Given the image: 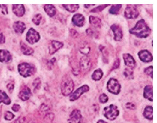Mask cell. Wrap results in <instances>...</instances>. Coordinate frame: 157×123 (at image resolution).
Here are the masks:
<instances>
[{"label":"cell","instance_id":"cell-1","mask_svg":"<svg viewBox=\"0 0 157 123\" xmlns=\"http://www.w3.org/2000/svg\"><path fill=\"white\" fill-rule=\"evenodd\" d=\"M74 84L72 80L69 76H65L63 78L61 84L62 94L65 96L71 94L74 88Z\"/></svg>","mask_w":157,"mask_h":123},{"label":"cell","instance_id":"cell-2","mask_svg":"<svg viewBox=\"0 0 157 123\" xmlns=\"http://www.w3.org/2000/svg\"><path fill=\"white\" fill-rule=\"evenodd\" d=\"M18 71L20 75L24 77H27L34 74L35 69L31 65L26 63H23L19 65Z\"/></svg>","mask_w":157,"mask_h":123},{"label":"cell","instance_id":"cell-3","mask_svg":"<svg viewBox=\"0 0 157 123\" xmlns=\"http://www.w3.org/2000/svg\"><path fill=\"white\" fill-rule=\"evenodd\" d=\"M119 113L117 106L113 104L106 106L103 110L105 116L110 120L114 119L118 116Z\"/></svg>","mask_w":157,"mask_h":123},{"label":"cell","instance_id":"cell-4","mask_svg":"<svg viewBox=\"0 0 157 123\" xmlns=\"http://www.w3.org/2000/svg\"><path fill=\"white\" fill-rule=\"evenodd\" d=\"M107 89L110 93L117 95L121 91V86L117 80L110 79L107 83Z\"/></svg>","mask_w":157,"mask_h":123},{"label":"cell","instance_id":"cell-5","mask_svg":"<svg viewBox=\"0 0 157 123\" xmlns=\"http://www.w3.org/2000/svg\"><path fill=\"white\" fill-rule=\"evenodd\" d=\"M89 88L87 85H84L77 89L72 95L70 96L69 100L71 101L76 100L84 93L89 91Z\"/></svg>","mask_w":157,"mask_h":123},{"label":"cell","instance_id":"cell-6","mask_svg":"<svg viewBox=\"0 0 157 123\" xmlns=\"http://www.w3.org/2000/svg\"><path fill=\"white\" fill-rule=\"evenodd\" d=\"M82 120V116L80 110L75 109L70 114L68 122V123H81Z\"/></svg>","mask_w":157,"mask_h":123},{"label":"cell","instance_id":"cell-7","mask_svg":"<svg viewBox=\"0 0 157 123\" xmlns=\"http://www.w3.org/2000/svg\"><path fill=\"white\" fill-rule=\"evenodd\" d=\"M40 38L39 33L33 28L29 31L27 36V40L31 44L38 42Z\"/></svg>","mask_w":157,"mask_h":123},{"label":"cell","instance_id":"cell-8","mask_svg":"<svg viewBox=\"0 0 157 123\" xmlns=\"http://www.w3.org/2000/svg\"><path fill=\"white\" fill-rule=\"evenodd\" d=\"M64 44L56 40L51 41L50 43L48 49L49 54L53 55L60 49L63 47Z\"/></svg>","mask_w":157,"mask_h":123},{"label":"cell","instance_id":"cell-9","mask_svg":"<svg viewBox=\"0 0 157 123\" xmlns=\"http://www.w3.org/2000/svg\"><path fill=\"white\" fill-rule=\"evenodd\" d=\"M32 95L31 91L29 88L25 86L19 94V97L20 100L25 101L30 99Z\"/></svg>","mask_w":157,"mask_h":123},{"label":"cell","instance_id":"cell-10","mask_svg":"<svg viewBox=\"0 0 157 123\" xmlns=\"http://www.w3.org/2000/svg\"><path fill=\"white\" fill-rule=\"evenodd\" d=\"M84 21V19L83 16L80 14L74 15L72 18L73 23L78 27H81L83 26Z\"/></svg>","mask_w":157,"mask_h":123},{"label":"cell","instance_id":"cell-11","mask_svg":"<svg viewBox=\"0 0 157 123\" xmlns=\"http://www.w3.org/2000/svg\"><path fill=\"white\" fill-rule=\"evenodd\" d=\"M80 69L84 71L88 70L91 65L89 59L86 56L82 57L80 59Z\"/></svg>","mask_w":157,"mask_h":123},{"label":"cell","instance_id":"cell-12","mask_svg":"<svg viewBox=\"0 0 157 123\" xmlns=\"http://www.w3.org/2000/svg\"><path fill=\"white\" fill-rule=\"evenodd\" d=\"M44 10L50 17H53L56 14V9L55 7L52 4L45 5L44 7Z\"/></svg>","mask_w":157,"mask_h":123},{"label":"cell","instance_id":"cell-13","mask_svg":"<svg viewBox=\"0 0 157 123\" xmlns=\"http://www.w3.org/2000/svg\"><path fill=\"white\" fill-rule=\"evenodd\" d=\"M143 96L150 101H153L152 88L150 86H147L144 88L143 92Z\"/></svg>","mask_w":157,"mask_h":123},{"label":"cell","instance_id":"cell-14","mask_svg":"<svg viewBox=\"0 0 157 123\" xmlns=\"http://www.w3.org/2000/svg\"><path fill=\"white\" fill-rule=\"evenodd\" d=\"M11 102V100L7 94L5 92L0 90V104L3 103L6 105H9Z\"/></svg>","mask_w":157,"mask_h":123},{"label":"cell","instance_id":"cell-15","mask_svg":"<svg viewBox=\"0 0 157 123\" xmlns=\"http://www.w3.org/2000/svg\"><path fill=\"white\" fill-rule=\"evenodd\" d=\"M143 114L144 116L149 119L152 118L153 108L150 106H147L144 110Z\"/></svg>","mask_w":157,"mask_h":123},{"label":"cell","instance_id":"cell-16","mask_svg":"<svg viewBox=\"0 0 157 123\" xmlns=\"http://www.w3.org/2000/svg\"><path fill=\"white\" fill-rule=\"evenodd\" d=\"M62 6L66 10L72 13L76 11L79 8L78 4H63Z\"/></svg>","mask_w":157,"mask_h":123},{"label":"cell","instance_id":"cell-17","mask_svg":"<svg viewBox=\"0 0 157 123\" xmlns=\"http://www.w3.org/2000/svg\"><path fill=\"white\" fill-rule=\"evenodd\" d=\"M102 76V74L100 70H97L95 71L92 76V80L94 81L100 80Z\"/></svg>","mask_w":157,"mask_h":123},{"label":"cell","instance_id":"cell-18","mask_svg":"<svg viewBox=\"0 0 157 123\" xmlns=\"http://www.w3.org/2000/svg\"><path fill=\"white\" fill-rule=\"evenodd\" d=\"M41 82L39 78H37L33 82L32 85L35 90H38L40 88Z\"/></svg>","mask_w":157,"mask_h":123},{"label":"cell","instance_id":"cell-19","mask_svg":"<svg viewBox=\"0 0 157 123\" xmlns=\"http://www.w3.org/2000/svg\"><path fill=\"white\" fill-rule=\"evenodd\" d=\"M42 19V16L40 14H36L33 18L32 21L36 25L38 26L40 24L41 20Z\"/></svg>","mask_w":157,"mask_h":123},{"label":"cell","instance_id":"cell-20","mask_svg":"<svg viewBox=\"0 0 157 123\" xmlns=\"http://www.w3.org/2000/svg\"><path fill=\"white\" fill-rule=\"evenodd\" d=\"M23 51L26 55H30L32 54L34 52V51L32 49L28 46L24 44L23 46Z\"/></svg>","mask_w":157,"mask_h":123},{"label":"cell","instance_id":"cell-21","mask_svg":"<svg viewBox=\"0 0 157 123\" xmlns=\"http://www.w3.org/2000/svg\"><path fill=\"white\" fill-rule=\"evenodd\" d=\"M14 117V115L10 111H6L5 114V118L7 121H11L13 119Z\"/></svg>","mask_w":157,"mask_h":123},{"label":"cell","instance_id":"cell-22","mask_svg":"<svg viewBox=\"0 0 157 123\" xmlns=\"http://www.w3.org/2000/svg\"><path fill=\"white\" fill-rule=\"evenodd\" d=\"M109 98L108 96L104 93H103L100 95L99 98V101L101 103L104 104L108 101Z\"/></svg>","mask_w":157,"mask_h":123},{"label":"cell","instance_id":"cell-23","mask_svg":"<svg viewBox=\"0 0 157 123\" xmlns=\"http://www.w3.org/2000/svg\"><path fill=\"white\" fill-rule=\"evenodd\" d=\"M56 61V59L54 57V58H52L51 60L48 62L47 65L49 69H52L53 65H54Z\"/></svg>","mask_w":157,"mask_h":123},{"label":"cell","instance_id":"cell-24","mask_svg":"<svg viewBox=\"0 0 157 123\" xmlns=\"http://www.w3.org/2000/svg\"><path fill=\"white\" fill-rule=\"evenodd\" d=\"M71 36L74 38H76L78 36V34L77 31L74 29H71L69 30Z\"/></svg>","mask_w":157,"mask_h":123},{"label":"cell","instance_id":"cell-25","mask_svg":"<svg viewBox=\"0 0 157 123\" xmlns=\"http://www.w3.org/2000/svg\"><path fill=\"white\" fill-rule=\"evenodd\" d=\"M14 88V85L12 83H10L7 85V88L8 92L11 93L13 92Z\"/></svg>","mask_w":157,"mask_h":123},{"label":"cell","instance_id":"cell-26","mask_svg":"<svg viewBox=\"0 0 157 123\" xmlns=\"http://www.w3.org/2000/svg\"><path fill=\"white\" fill-rule=\"evenodd\" d=\"M125 107L127 109L130 110H134L135 108V105L131 102H128L126 103Z\"/></svg>","mask_w":157,"mask_h":123},{"label":"cell","instance_id":"cell-27","mask_svg":"<svg viewBox=\"0 0 157 123\" xmlns=\"http://www.w3.org/2000/svg\"><path fill=\"white\" fill-rule=\"evenodd\" d=\"M45 117V118L46 119V120H48L49 121H52L54 118V116L53 114L50 113L47 114Z\"/></svg>","mask_w":157,"mask_h":123},{"label":"cell","instance_id":"cell-28","mask_svg":"<svg viewBox=\"0 0 157 123\" xmlns=\"http://www.w3.org/2000/svg\"><path fill=\"white\" fill-rule=\"evenodd\" d=\"M12 109L15 112H18L19 111L20 108V106L19 104H14L12 106Z\"/></svg>","mask_w":157,"mask_h":123},{"label":"cell","instance_id":"cell-29","mask_svg":"<svg viewBox=\"0 0 157 123\" xmlns=\"http://www.w3.org/2000/svg\"><path fill=\"white\" fill-rule=\"evenodd\" d=\"M80 51L82 53L84 54H87L89 51V49L88 47L83 48L80 47Z\"/></svg>","mask_w":157,"mask_h":123},{"label":"cell","instance_id":"cell-30","mask_svg":"<svg viewBox=\"0 0 157 123\" xmlns=\"http://www.w3.org/2000/svg\"><path fill=\"white\" fill-rule=\"evenodd\" d=\"M25 121V118L21 117L18 118L14 123H24Z\"/></svg>","mask_w":157,"mask_h":123},{"label":"cell","instance_id":"cell-31","mask_svg":"<svg viewBox=\"0 0 157 123\" xmlns=\"http://www.w3.org/2000/svg\"><path fill=\"white\" fill-rule=\"evenodd\" d=\"M107 39L108 40V41L111 44H112L113 46H115L116 45V43L112 39L110 38V37H107Z\"/></svg>","mask_w":157,"mask_h":123},{"label":"cell","instance_id":"cell-32","mask_svg":"<svg viewBox=\"0 0 157 123\" xmlns=\"http://www.w3.org/2000/svg\"><path fill=\"white\" fill-rule=\"evenodd\" d=\"M103 28V29L105 31H108L109 29V26L106 24L104 25Z\"/></svg>","mask_w":157,"mask_h":123},{"label":"cell","instance_id":"cell-33","mask_svg":"<svg viewBox=\"0 0 157 123\" xmlns=\"http://www.w3.org/2000/svg\"><path fill=\"white\" fill-rule=\"evenodd\" d=\"M108 9L109 8H106V9L104 10V11H103V12H104V14H106L107 13V12H108Z\"/></svg>","mask_w":157,"mask_h":123},{"label":"cell","instance_id":"cell-34","mask_svg":"<svg viewBox=\"0 0 157 123\" xmlns=\"http://www.w3.org/2000/svg\"><path fill=\"white\" fill-rule=\"evenodd\" d=\"M98 123H106V122H104V121H101V120H100V121H99Z\"/></svg>","mask_w":157,"mask_h":123}]
</instances>
